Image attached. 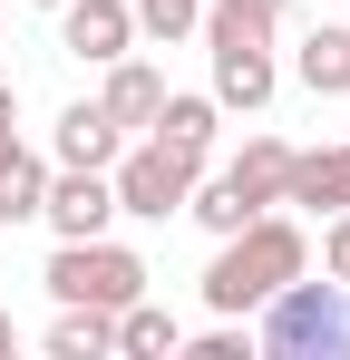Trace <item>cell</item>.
Returning a JSON list of instances; mask_svg holds the SVG:
<instances>
[{
	"label": "cell",
	"mask_w": 350,
	"mask_h": 360,
	"mask_svg": "<svg viewBox=\"0 0 350 360\" xmlns=\"http://www.w3.org/2000/svg\"><path fill=\"white\" fill-rule=\"evenodd\" d=\"M292 78L311 98H350V20H311L302 49H292Z\"/></svg>",
	"instance_id": "12"
},
{
	"label": "cell",
	"mask_w": 350,
	"mask_h": 360,
	"mask_svg": "<svg viewBox=\"0 0 350 360\" xmlns=\"http://www.w3.org/2000/svg\"><path fill=\"white\" fill-rule=\"evenodd\" d=\"M108 351H117V311L58 302V321H49V360H108Z\"/></svg>",
	"instance_id": "15"
},
{
	"label": "cell",
	"mask_w": 350,
	"mask_h": 360,
	"mask_svg": "<svg viewBox=\"0 0 350 360\" xmlns=\"http://www.w3.org/2000/svg\"><path fill=\"white\" fill-rule=\"evenodd\" d=\"M117 351H127V360H166V351H185V331H175V311H166V302H146V292H136L127 311H117Z\"/></svg>",
	"instance_id": "16"
},
{
	"label": "cell",
	"mask_w": 350,
	"mask_h": 360,
	"mask_svg": "<svg viewBox=\"0 0 350 360\" xmlns=\"http://www.w3.org/2000/svg\"><path fill=\"white\" fill-rule=\"evenodd\" d=\"M127 10H136V39H195V30H205V0H127Z\"/></svg>",
	"instance_id": "17"
},
{
	"label": "cell",
	"mask_w": 350,
	"mask_h": 360,
	"mask_svg": "<svg viewBox=\"0 0 350 360\" xmlns=\"http://www.w3.org/2000/svg\"><path fill=\"white\" fill-rule=\"evenodd\" d=\"M58 49L88 59V68L127 59V49H136V10H127V0H58Z\"/></svg>",
	"instance_id": "8"
},
{
	"label": "cell",
	"mask_w": 350,
	"mask_h": 360,
	"mask_svg": "<svg viewBox=\"0 0 350 360\" xmlns=\"http://www.w3.org/2000/svg\"><path fill=\"white\" fill-rule=\"evenodd\" d=\"M156 98H166V68H146L136 49H127V59H108V88H98V108H108V117L127 127V136L156 117Z\"/></svg>",
	"instance_id": "13"
},
{
	"label": "cell",
	"mask_w": 350,
	"mask_h": 360,
	"mask_svg": "<svg viewBox=\"0 0 350 360\" xmlns=\"http://www.w3.org/2000/svg\"><path fill=\"white\" fill-rule=\"evenodd\" d=\"M195 360H253V331H233L224 311H214V331L195 341Z\"/></svg>",
	"instance_id": "18"
},
{
	"label": "cell",
	"mask_w": 350,
	"mask_h": 360,
	"mask_svg": "<svg viewBox=\"0 0 350 360\" xmlns=\"http://www.w3.org/2000/svg\"><path fill=\"white\" fill-rule=\"evenodd\" d=\"M283 205H311V214H341V205H350V146H292Z\"/></svg>",
	"instance_id": "11"
},
{
	"label": "cell",
	"mask_w": 350,
	"mask_h": 360,
	"mask_svg": "<svg viewBox=\"0 0 350 360\" xmlns=\"http://www.w3.org/2000/svg\"><path fill=\"white\" fill-rule=\"evenodd\" d=\"M243 10H263V20H283V10H292V0H243Z\"/></svg>",
	"instance_id": "21"
},
{
	"label": "cell",
	"mask_w": 350,
	"mask_h": 360,
	"mask_svg": "<svg viewBox=\"0 0 350 360\" xmlns=\"http://www.w3.org/2000/svg\"><path fill=\"white\" fill-rule=\"evenodd\" d=\"M0 39H10V20H0Z\"/></svg>",
	"instance_id": "24"
},
{
	"label": "cell",
	"mask_w": 350,
	"mask_h": 360,
	"mask_svg": "<svg viewBox=\"0 0 350 360\" xmlns=\"http://www.w3.org/2000/svg\"><path fill=\"white\" fill-rule=\"evenodd\" d=\"M214 127H224V108H214L205 88H166V98H156V117L136 127V136H156V146H175L185 166H205V156H214Z\"/></svg>",
	"instance_id": "9"
},
{
	"label": "cell",
	"mask_w": 350,
	"mask_h": 360,
	"mask_svg": "<svg viewBox=\"0 0 350 360\" xmlns=\"http://www.w3.org/2000/svg\"><path fill=\"white\" fill-rule=\"evenodd\" d=\"M253 351L273 360H350V283H311V273H292L283 292L263 302V331H253Z\"/></svg>",
	"instance_id": "2"
},
{
	"label": "cell",
	"mask_w": 350,
	"mask_h": 360,
	"mask_svg": "<svg viewBox=\"0 0 350 360\" xmlns=\"http://www.w3.org/2000/svg\"><path fill=\"white\" fill-rule=\"evenodd\" d=\"M10 127H20V88L0 78V136H10Z\"/></svg>",
	"instance_id": "20"
},
{
	"label": "cell",
	"mask_w": 350,
	"mask_h": 360,
	"mask_svg": "<svg viewBox=\"0 0 350 360\" xmlns=\"http://www.w3.org/2000/svg\"><path fill=\"white\" fill-rule=\"evenodd\" d=\"M30 10H58V0H30Z\"/></svg>",
	"instance_id": "23"
},
{
	"label": "cell",
	"mask_w": 350,
	"mask_h": 360,
	"mask_svg": "<svg viewBox=\"0 0 350 360\" xmlns=\"http://www.w3.org/2000/svg\"><path fill=\"white\" fill-rule=\"evenodd\" d=\"M283 176H292V146H283V136H243L214 176H195L185 214H195L205 234H233V224H253V214L283 205Z\"/></svg>",
	"instance_id": "3"
},
{
	"label": "cell",
	"mask_w": 350,
	"mask_h": 360,
	"mask_svg": "<svg viewBox=\"0 0 350 360\" xmlns=\"http://www.w3.org/2000/svg\"><path fill=\"white\" fill-rule=\"evenodd\" d=\"M10 341H20V331H10V311H0V351H10Z\"/></svg>",
	"instance_id": "22"
},
{
	"label": "cell",
	"mask_w": 350,
	"mask_h": 360,
	"mask_svg": "<svg viewBox=\"0 0 350 360\" xmlns=\"http://www.w3.org/2000/svg\"><path fill=\"white\" fill-rule=\"evenodd\" d=\"M117 146H127V127L98 108V98H78V108H58V136H49V166H117Z\"/></svg>",
	"instance_id": "10"
},
{
	"label": "cell",
	"mask_w": 350,
	"mask_h": 360,
	"mask_svg": "<svg viewBox=\"0 0 350 360\" xmlns=\"http://www.w3.org/2000/svg\"><path fill=\"white\" fill-rule=\"evenodd\" d=\"M195 176L205 166H185L175 146H156V136H136V146H117V214H136V224H166V214H185V195H195Z\"/></svg>",
	"instance_id": "5"
},
{
	"label": "cell",
	"mask_w": 350,
	"mask_h": 360,
	"mask_svg": "<svg viewBox=\"0 0 350 360\" xmlns=\"http://www.w3.org/2000/svg\"><path fill=\"white\" fill-rule=\"evenodd\" d=\"M205 59H214V108H243V117H263L273 108V88H283V59H273V39H205Z\"/></svg>",
	"instance_id": "7"
},
{
	"label": "cell",
	"mask_w": 350,
	"mask_h": 360,
	"mask_svg": "<svg viewBox=\"0 0 350 360\" xmlns=\"http://www.w3.org/2000/svg\"><path fill=\"white\" fill-rule=\"evenodd\" d=\"M39 195H49V156L0 136V224H39Z\"/></svg>",
	"instance_id": "14"
},
{
	"label": "cell",
	"mask_w": 350,
	"mask_h": 360,
	"mask_svg": "<svg viewBox=\"0 0 350 360\" xmlns=\"http://www.w3.org/2000/svg\"><path fill=\"white\" fill-rule=\"evenodd\" d=\"M49 302H88V311H127V302L146 292L156 273H146V253L136 243H108V234H78V243H58L49 253Z\"/></svg>",
	"instance_id": "4"
},
{
	"label": "cell",
	"mask_w": 350,
	"mask_h": 360,
	"mask_svg": "<svg viewBox=\"0 0 350 360\" xmlns=\"http://www.w3.org/2000/svg\"><path fill=\"white\" fill-rule=\"evenodd\" d=\"M39 224H49L58 243H78V234H108V224H117V185H108V166H49Z\"/></svg>",
	"instance_id": "6"
},
{
	"label": "cell",
	"mask_w": 350,
	"mask_h": 360,
	"mask_svg": "<svg viewBox=\"0 0 350 360\" xmlns=\"http://www.w3.org/2000/svg\"><path fill=\"white\" fill-rule=\"evenodd\" d=\"M214 243H224V253L205 263V311H224V321L263 311L292 273H311V243H302V224H292L283 205L253 214V224H233V234H214Z\"/></svg>",
	"instance_id": "1"
},
{
	"label": "cell",
	"mask_w": 350,
	"mask_h": 360,
	"mask_svg": "<svg viewBox=\"0 0 350 360\" xmlns=\"http://www.w3.org/2000/svg\"><path fill=\"white\" fill-rule=\"evenodd\" d=\"M321 273H331V283H350V205L331 214V234H321Z\"/></svg>",
	"instance_id": "19"
}]
</instances>
